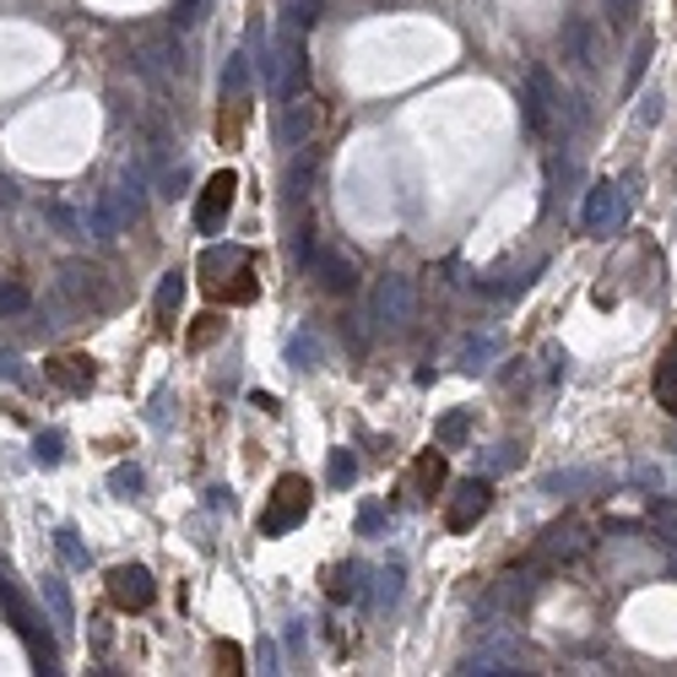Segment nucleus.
<instances>
[{"label":"nucleus","instance_id":"f257e3e1","mask_svg":"<svg viewBox=\"0 0 677 677\" xmlns=\"http://www.w3.org/2000/svg\"><path fill=\"white\" fill-rule=\"evenodd\" d=\"M196 277H201V288L217 298V303H250L260 293V277H255V250L245 245H228V239H217L201 250L196 260Z\"/></svg>","mask_w":677,"mask_h":677},{"label":"nucleus","instance_id":"f03ea898","mask_svg":"<svg viewBox=\"0 0 677 677\" xmlns=\"http://www.w3.org/2000/svg\"><path fill=\"white\" fill-rule=\"evenodd\" d=\"M54 309H60L66 320H92V315L115 309V282H109V271H103V266H87V260L60 266V277H54Z\"/></svg>","mask_w":677,"mask_h":677},{"label":"nucleus","instance_id":"7ed1b4c3","mask_svg":"<svg viewBox=\"0 0 677 677\" xmlns=\"http://www.w3.org/2000/svg\"><path fill=\"white\" fill-rule=\"evenodd\" d=\"M309 505H315V488H309V482H303L298 471L277 477L271 499H266V509H260V537H288L293 526H303Z\"/></svg>","mask_w":677,"mask_h":677},{"label":"nucleus","instance_id":"20e7f679","mask_svg":"<svg viewBox=\"0 0 677 677\" xmlns=\"http://www.w3.org/2000/svg\"><path fill=\"white\" fill-rule=\"evenodd\" d=\"M412 315H418V288H412V277L385 271L380 282H375V293H369V320H380V326H390V331H401Z\"/></svg>","mask_w":677,"mask_h":677},{"label":"nucleus","instance_id":"39448f33","mask_svg":"<svg viewBox=\"0 0 677 677\" xmlns=\"http://www.w3.org/2000/svg\"><path fill=\"white\" fill-rule=\"evenodd\" d=\"M580 222H586V233H596V239L618 233V228L629 222V196H624V185H613V179L591 185V196H586V212H580Z\"/></svg>","mask_w":677,"mask_h":677},{"label":"nucleus","instance_id":"423d86ee","mask_svg":"<svg viewBox=\"0 0 677 677\" xmlns=\"http://www.w3.org/2000/svg\"><path fill=\"white\" fill-rule=\"evenodd\" d=\"M0 601H6V613H11V629L22 635V645H28L33 667H39V673H60V656H54V645L39 635V618H33V607H28L22 596L11 591L6 580H0Z\"/></svg>","mask_w":677,"mask_h":677},{"label":"nucleus","instance_id":"0eeeda50","mask_svg":"<svg viewBox=\"0 0 677 677\" xmlns=\"http://www.w3.org/2000/svg\"><path fill=\"white\" fill-rule=\"evenodd\" d=\"M233 196H239V173L217 169L196 196V233H222V222L233 212Z\"/></svg>","mask_w":677,"mask_h":677},{"label":"nucleus","instance_id":"6e6552de","mask_svg":"<svg viewBox=\"0 0 677 677\" xmlns=\"http://www.w3.org/2000/svg\"><path fill=\"white\" fill-rule=\"evenodd\" d=\"M494 509V482L488 477H466V482H456V494H450V505H445V531H471L482 515Z\"/></svg>","mask_w":677,"mask_h":677},{"label":"nucleus","instance_id":"1a4fd4ad","mask_svg":"<svg viewBox=\"0 0 677 677\" xmlns=\"http://www.w3.org/2000/svg\"><path fill=\"white\" fill-rule=\"evenodd\" d=\"M109 601L120 607V613H147L152 601H158V580H152V569H141V564H120V569H109Z\"/></svg>","mask_w":677,"mask_h":677},{"label":"nucleus","instance_id":"9d476101","mask_svg":"<svg viewBox=\"0 0 677 677\" xmlns=\"http://www.w3.org/2000/svg\"><path fill=\"white\" fill-rule=\"evenodd\" d=\"M43 380L60 385L66 396H87L92 380H98V369H92V358H87V352H60V358H49V364H43Z\"/></svg>","mask_w":677,"mask_h":677},{"label":"nucleus","instance_id":"9b49d317","mask_svg":"<svg viewBox=\"0 0 677 677\" xmlns=\"http://www.w3.org/2000/svg\"><path fill=\"white\" fill-rule=\"evenodd\" d=\"M552 103H558V92H552L548 66H531V77H526V130L531 136H548Z\"/></svg>","mask_w":677,"mask_h":677},{"label":"nucleus","instance_id":"f8f14e48","mask_svg":"<svg viewBox=\"0 0 677 677\" xmlns=\"http://www.w3.org/2000/svg\"><path fill=\"white\" fill-rule=\"evenodd\" d=\"M315 120H320V109H315V98L298 87V92H288V103H282V120H277V136H282V147H303L309 141V130H315Z\"/></svg>","mask_w":677,"mask_h":677},{"label":"nucleus","instance_id":"ddd939ff","mask_svg":"<svg viewBox=\"0 0 677 677\" xmlns=\"http://www.w3.org/2000/svg\"><path fill=\"white\" fill-rule=\"evenodd\" d=\"M179 303H185V271H169L152 293V320H158V337H173V320H179Z\"/></svg>","mask_w":677,"mask_h":677},{"label":"nucleus","instance_id":"4468645a","mask_svg":"<svg viewBox=\"0 0 677 677\" xmlns=\"http://www.w3.org/2000/svg\"><path fill=\"white\" fill-rule=\"evenodd\" d=\"M309 266L320 271V288H326V293H352V288H358V271H352V260H347V255L326 250V255H315Z\"/></svg>","mask_w":677,"mask_h":677},{"label":"nucleus","instance_id":"2eb2a0df","mask_svg":"<svg viewBox=\"0 0 677 677\" xmlns=\"http://www.w3.org/2000/svg\"><path fill=\"white\" fill-rule=\"evenodd\" d=\"M445 477H450V466H445V450L434 445V450H424V456L412 461V494H418V499H434V494L445 488Z\"/></svg>","mask_w":677,"mask_h":677},{"label":"nucleus","instance_id":"dca6fc26","mask_svg":"<svg viewBox=\"0 0 677 677\" xmlns=\"http://www.w3.org/2000/svg\"><path fill=\"white\" fill-rule=\"evenodd\" d=\"M564 60H575V66H596V60H601L591 22H569V28H564Z\"/></svg>","mask_w":677,"mask_h":677},{"label":"nucleus","instance_id":"f3484780","mask_svg":"<svg viewBox=\"0 0 677 677\" xmlns=\"http://www.w3.org/2000/svg\"><path fill=\"white\" fill-rule=\"evenodd\" d=\"M656 401L677 418V331L667 341V352H661V364H656Z\"/></svg>","mask_w":677,"mask_h":677},{"label":"nucleus","instance_id":"a211bd4d","mask_svg":"<svg viewBox=\"0 0 677 677\" xmlns=\"http://www.w3.org/2000/svg\"><path fill=\"white\" fill-rule=\"evenodd\" d=\"M466 434H471V412L456 407V412H445V418L434 424V445H439V450H461Z\"/></svg>","mask_w":677,"mask_h":677},{"label":"nucleus","instance_id":"6ab92c4d","mask_svg":"<svg viewBox=\"0 0 677 677\" xmlns=\"http://www.w3.org/2000/svg\"><path fill=\"white\" fill-rule=\"evenodd\" d=\"M326 591H331V601H352V596L364 591V564H337L326 575Z\"/></svg>","mask_w":677,"mask_h":677},{"label":"nucleus","instance_id":"aec40b11","mask_svg":"<svg viewBox=\"0 0 677 677\" xmlns=\"http://www.w3.org/2000/svg\"><path fill=\"white\" fill-rule=\"evenodd\" d=\"M250 82V49H233L228 66H222V98H239Z\"/></svg>","mask_w":677,"mask_h":677},{"label":"nucleus","instance_id":"412c9836","mask_svg":"<svg viewBox=\"0 0 677 677\" xmlns=\"http://www.w3.org/2000/svg\"><path fill=\"white\" fill-rule=\"evenodd\" d=\"M217 337H222V315L212 309V315H201V320L190 326V352H207Z\"/></svg>","mask_w":677,"mask_h":677},{"label":"nucleus","instance_id":"4be33fe9","mask_svg":"<svg viewBox=\"0 0 677 677\" xmlns=\"http://www.w3.org/2000/svg\"><path fill=\"white\" fill-rule=\"evenodd\" d=\"M245 120H250V103H245V92H239V98H228V120H222V141H228V147H239Z\"/></svg>","mask_w":677,"mask_h":677},{"label":"nucleus","instance_id":"5701e85b","mask_svg":"<svg viewBox=\"0 0 677 677\" xmlns=\"http://www.w3.org/2000/svg\"><path fill=\"white\" fill-rule=\"evenodd\" d=\"M43 596H49V607H54V624H71V596H66V586H60L54 575H43Z\"/></svg>","mask_w":677,"mask_h":677},{"label":"nucleus","instance_id":"b1692460","mask_svg":"<svg viewBox=\"0 0 677 677\" xmlns=\"http://www.w3.org/2000/svg\"><path fill=\"white\" fill-rule=\"evenodd\" d=\"M601 6H607V22H613V28H635L645 0H601Z\"/></svg>","mask_w":677,"mask_h":677},{"label":"nucleus","instance_id":"393cba45","mask_svg":"<svg viewBox=\"0 0 677 677\" xmlns=\"http://www.w3.org/2000/svg\"><path fill=\"white\" fill-rule=\"evenodd\" d=\"M28 303H33V293L22 282H0V315H22Z\"/></svg>","mask_w":677,"mask_h":677},{"label":"nucleus","instance_id":"a878e982","mask_svg":"<svg viewBox=\"0 0 677 677\" xmlns=\"http://www.w3.org/2000/svg\"><path fill=\"white\" fill-rule=\"evenodd\" d=\"M212 661H217V673H245V650H239V645H233V639H222V645H217L212 650Z\"/></svg>","mask_w":677,"mask_h":677},{"label":"nucleus","instance_id":"bb28decb","mask_svg":"<svg viewBox=\"0 0 677 677\" xmlns=\"http://www.w3.org/2000/svg\"><path fill=\"white\" fill-rule=\"evenodd\" d=\"M358 477V461H352V450H331V488H347Z\"/></svg>","mask_w":677,"mask_h":677},{"label":"nucleus","instance_id":"cd10ccee","mask_svg":"<svg viewBox=\"0 0 677 677\" xmlns=\"http://www.w3.org/2000/svg\"><path fill=\"white\" fill-rule=\"evenodd\" d=\"M109 488H115L120 499H130V494L141 488V471H136V466H115V471H109Z\"/></svg>","mask_w":677,"mask_h":677},{"label":"nucleus","instance_id":"c85d7f7f","mask_svg":"<svg viewBox=\"0 0 677 677\" xmlns=\"http://www.w3.org/2000/svg\"><path fill=\"white\" fill-rule=\"evenodd\" d=\"M315 17H320V0H288V22L293 28H309Z\"/></svg>","mask_w":677,"mask_h":677},{"label":"nucleus","instance_id":"c756f323","mask_svg":"<svg viewBox=\"0 0 677 677\" xmlns=\"http://www.w3.org/2000/svg\"><path fill=\"white\" fill-rule=\"evenodd\" d=\"M293 260H298V266H309V260H315V228H298V233H293Z\"/></svg>","mask_w":677,"mask_h":677},{"label":"nucleus","instance_id":"7c9ffc66","mask_svg":"<svg viewBox=\"0 0 677 677\" xmlns=\"http://www.w3.org/2000/svg\"><path fill=\"white\" fill-rule=\"evenodd\" d=\"M650 54H656V43L639 39V43H635V60H629V87L639 82V71H645V60H650Z\"/></svg>","mask_w":677,"mask_h":677},{"label":"nucleus","instance_id":"2f4dec72","mask_svg":"<svg viewBox=\"0 0 677 677\" xmlns=\"http://www.w3.org/2000/svg\"><path fill=\"white\" fill-rule=\"evenodd\" d=\"M201 6H207V0H179L173 22H179V28H196V22H201Z\"/></svg>","mask_w":677,"mask_h":677},{"label":"nucleus","instance_id":"473e14b6","mask_svg":"<svg viewBox=\"0 0 677 677\" xmlns=\"http://www.w3.org/2000/svg\"><path fill=\"white\" fill-rule=\"evenodd\" d=\"M494 352H499V337H482V341H471V347H466V364L477 369V358H494Z\"/></svg>","mask_w":677,"mask_h":677},{"label":"nucleus","instance_id":"72a5a7b5","mask_svg":"<svg viewBox=\"0 0 677 677\" xmlns=\"http://www.w3.org/2000/svg\"><path fill=\"white\" fill-rule=\"evenodd\" d=\"M39 461H43V466L60 461V439H54V434H49V439H39Z\"/></svg>","mask_w":677,"mask_h":677},{"label":"nucleus","instance_id":"f704fd0d","mask_svg":"<svg viewBox=\"0 0 677 677\" xmlns=\"http://www.w3.org/2000/svg\"><path fill=\"white\" fill-rule=\"evenodd\" d=\"M380 520H385V509H380V505H369L364 515H358V531H375Z\"/></svg>","mask_w":677,"mask_h":677},{"label":"nucleus","instance_id":"c9c22d12","mask_svg":"<svg viewBox=\"0 0 677 677\" xmlns=\"http://www.w3.org/2000/svg\"><path fill=\"white\" fill-rule=\"evenodd\" d=\"M639 120H661V98H656V92L645 98V109H639Z\"/></svg>","mask_w":677,"mask_h":677},{"label":"nucleus","instance_id":"e433bc0d","mask_svg":"<svg viewBox=\"0 0 677 677\" xmlns=\"http://www.w3.org/2000/svg\"><path fill=\"white\" fill-rule=\"evenodd\" d=\"M0 375H6V380H22V369H17V358H11V352L0 358Z\"/></svg>","mask_w":677,"mask_h":677},{"label":"nucleus","instance_id":"4c0bfd02","mask_svg":"<svg viewBox=\"0 0 677 677\" xmlns=\"http://www.w3.org/2000/svg\"><path fill=\"white\" fill-rule=\"evenodd\" d=\"M0 201H6V207L17 201V185H11V179H0Z\"/></svg>","mask_w":677,"mask_h":677}]
</instances>
